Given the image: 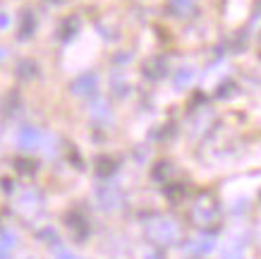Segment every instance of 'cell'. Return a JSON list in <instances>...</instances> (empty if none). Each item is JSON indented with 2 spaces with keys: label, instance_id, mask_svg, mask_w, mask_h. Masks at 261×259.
<instances>
[{
  "label": "cell",
  "instance_id": "1",
  "mask_svg": "<svg viewBox=\"0 0 261 259\" xmlns=\"http://www.w3.org/2000/svg\"><path fill=\"white\" fill-rule=\"evenodd\" d=\"M170 3H173L177 10H190V5H192L190 0H170Z\"/></svg>",
  "mask_w": 261,
  "mask_h": 259
}]
</instances>
